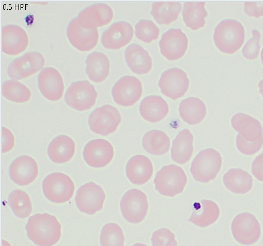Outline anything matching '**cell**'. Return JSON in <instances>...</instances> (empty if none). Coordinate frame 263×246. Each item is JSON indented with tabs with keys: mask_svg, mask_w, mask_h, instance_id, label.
Instances as JSON below:
<instances>
[{
	"mask_svg": "<svg viewBox=\"0 0 263 246\" xmlns=\"http://www.w3.org/2000/svg\"><path fill=\"white\" fill-rule=\"evenodd\" d=\"M25 229L28 237L38 246H52L61 236V225L55 216L38 213L30 216Z\"/></svg>",
	"mask_w": 263,
	"mask_h": 246,
	"instance_id": "obj_1",
	"label": "cell"
},
{
	"mask_svg": "<svg viewBox=\"0 0 263 246\" xmlns=\"http://www.w3.org/2000/svg\"><path fill=\"white\" fill-rule=\"evenodd\" d=\"M213 38L216 46L220 51L233 54L244 43L245 29L237 20L226 19L220 22L216 27Z\"/></svg>",
	"mask_w": 263,
	"mask_h": 246,
	"instance_id": "obj_2",
	"label": "cell"
},
{
	"mask_svg": "<svg viewBox=\"0 0 263 246\" xmlns=\"http://www.w3.org/2000/svg\"><path fill=\"white\" fill-rule=\"evenodd\" d=\"M222 165L220 153L213 148L200 151L193 160L191 172L194 178L206 183L215 179Z\"/></svg>",
	"mask_w": 263,
	"mask_h": 246,
	"instance_id": "obj_3",
	"label": "cell"
},
{
	"mask_svg": "<svg viewBox=\"0 0 263 246\" xmlns=\"http://www.w3.org/2000/svg\"><path fill=\"white\" fill-rule=\"evenodd\" d=\"M187 182L183 169L175 165L163 167L154 179L155 188L161 195L173 197L182 193Z\"/></svg>",
	"mask_w": 263,
	"mask_h": 246,
	"instance_id": "obj_4",
	"label": "cell"
},
{
	"mask_svg": "<svg viewBox=\"0 0 263 246\" xmlns=\"http://www.w3.org/2000/svg\"><path fill=\"white\" fill-rule=\"evenodd\" d=\"M42 189L45 197L50 201L64 203L72 197L74 184L67 175L54 172L48 175L42 182Z\"/></svg>",
	"mask_w": 263,
	"mask_h": 246,
	"instance_id": "obj_5",
	"label": "cell"
},
{
	"mask_svg": "<svg viewBox=\"0 0 263 246\" xmlns=\"http://www.w3.org/2000/svg\"><path fill=\"white\" fill-rule=\"evenodd\" d=\"M94 86L87 80L72 82L67 89L64 99L68 106L80 111L93 107L98 97Z\"/></svg>",
	"mask_w": 263,
	"mask_h": 246,
	"instance_id": "obj_6",
	"label": "cell"
},
{
	"mask_svg": "<svg viewBox=\"0 0 263 246\" xmlns=\"http://www.w3.org/2000/svg\"><path fill=\"white\" fill-rule=\"evenodd\" d=\"M121 121V116L118 109L109 105L97 108L88 117L90 130L104 136L114 132Z\"/></svg>",
	"mask_w": 263,
	"mask_h": 246,
	"instance_id": "obj_7",
	"label": "cell"
},
{
	"mask_svg": "<svg viewBox=\"0 0 263 246\" xmlns=\"http://www.w3.org/2000/svg\"><path fill=\"white\" fill-rule=\"evenodd\" d=\"M120 208L123 216L127 221L139 223L147 214L148 208L147 197L140 190L130 189L123 196Z\"/></svg>",
	"mask_w": 263,
	"mask_h": 246,
	"instance_id": "obj_8",
	"label": "cell"
},
{
	"mask_svg": "<svg viewBox=\"0 0 263 246\" xmlns=\"http://www.w3.org/2000/svg\"><path fill=\"white\" fill-rule=\"evenodd\" d=\"M45 64L43 55L36 51H30L15 58L8 65L7 74L14 80L27 78L40 71Z\"/></svg>",
	"mask_w": 263,
	"mask_h": 246,
	"instance_id": "obj_9",
	"label": "cell"
},
{
	"mask_svg": "<svg viewBox=\"0 0 263 246\" xmlns=\"http://www.w3.org/2000/svg\"><path fill=\"white\" fill-rule=\"evenodd\" d=\"M233 235L238 242L251 245L256 242L260 235V227L256 218L249 213L236 215L231 224Z\"/></svg>",
	"mask_w": 263,
	"mask_h": 246,
	"instance_id": "obj_10",
	"label": "cell"
},
{
	"mask_svg": "<svg viewBox=\"0 0 263 246\" xmlns=\"http://www.w3.org/2000/svg\"><path fill=\"white\" fill-rule=\"evenodd\" d=\"M106 197L101 186L93 182L81 186L75 197L76 205L82 212L92 215L103 208Z\"/></svg>",
	"mask_w": 263,
	"mask_h": 246,
	"instance_id": "obj_11",
	"label": "cell"
},
{
	"mask_svg": "<svg viewBox=\"0 0 263 246\" xmlns=\"http://www.w3.org/2000/svg\"><path fill=\"white\" fill-rule=\"evenodd\" d=\"M161 93L176 100L183 96L189 86V79L185 72L178 68L166 70L162 74L159 81Z\"/></svg>",
	"mask_w": 263,
	"mask_h": 246,
	"instance_id": "obj_12",
	"label": "cell"
},
{
	"mask_svg": "<svg viewBox=\"0 0 263 246\" xmlns=\"http://www.w3.org/2000/svg\"><path fill=\"white\" fill-rule=\"evenodd\" d=\"M111 94L117 104L125 107L132 106L142 95V84L134 76H124L114 85Z\"/></svg>",
	"mask_w": 263,
	"mask_h": 246,
	"instance_id": "obj_13",
	"label": "cell"
},
{
	"mask_svg": "<svg viewBox=\"0 0 263 246\" xmlns=\"http://www.w3.org/2000/svg\"><path fill=\"white\" fill-rule=\"evenodd\" d=\"M66 34L72 46L81 51L91 50L97 45L99 39L97 28L84 27L76 17L68 23Z\"/></svg>",
	"mask_w": 263,
	"mask_h": 246,
	"instance_id": "obj_14",
	"label": "cell"
},
{
	"mask_svg": "<svg viewBox=\"0 0 263 246\" xmlns=\"http://www.w3.org/2000/svg\"><path fill=\"white\" fill-rule=\"evenodd\" d=\"M114 148L107 140L99 138L90 140L85 146L83 156L85 162L90 167L102 168L112 160Z\"/></svg>",
	"mask_w": 263,
	"mask_h": 246,
	"instance_id": "obj_15",
	"label": "cell"
},
{
	"mask_svg": "<svg viewBox=\"0 0 263 246\" xmlns=\"http://www.w3.org/2000/svg\"><path fill=\"white\" fill-rule=\"evenodd\" d=\"M38 88L47 99L57 101L61 98L64 85L60 72L52 67L43 68L37 76Z\"/></svg>",
	"mask_w": 263,
	"mask_h": 246,
	"instance_id": "obj_16",
	"label": "cell"
},
{
	"mask_svg": "<svg viewBox=\"0 0 263 246\" xmlns=\"http://www.w3.org/2000/svg\"><path fill=\"white\" fill-rule=\"evenodd\" d=\"M188 45L186 35L180 29H171L160 40L161 54L170 60L178 59L184 55Z\"/></svg>",
	"mask_w": 263,
	"mask_h": 246,
	"instance_id": "obj_17",
	"label": "cell"
},
{
	"mask_svg": "<svg viewBox=\"0 0 263 246\" xmlns=\"http://www.w3.org/2000/svg\"><path fill=\"white\" fill-rule=\"evenodd\" d=\"M39 169L36 162L31 157L22 155L15 158L9 167V175L15 183L26 186L36 178Z\"/></svg>",
	"mask_w": 263,
	"mask_h": 246,
	"instance_id": "obj_18",
	"label": "cell"
},
{
	"mask_svg": "<svg viewBox=\"0 0 263 246\" xmlns=\"http://www.w3.org/2000/svg\"><path fill=\"white\" fill-rule=\"evenodd\" d=\"M28 45V37L25 30L16 25H6L2 28V50L4 53L15 55L24 52Z\"/></svg>",
	"mask_w": 263,
	"mask_h": 246,
	"instance_id": "obj_19",
	"label": "cell"
},
{
	"mask_svg": "<svg viewBox=\"0 0 263 246\" xmlns=\"http://www.w3.org/2000/svg\"><path fill=\"white\" fill-rule=\"evenodd\" d=\"M133 34L134 29L129 23L119 21L111 25L103 32L101 41L105 48L118 50L129 44Z\"/></svg>",
	"mask_w": 263,
	"mask_h": 246,
	"instance_id": "obj_20",
	"label": "cell"
},
{
	"mask_svg": "<svg viewBox=\"0 0 263 246\" xmlns=\"http://www.w3.org/2000/svg\"><path fill=\"white\" fill-rule=\"evenodd\" d=\"M113 16L110 6L104 3H96L82 9L76 17L84 27L93 29L107 25Z\"/></svg>",
	"mask_w": 263,
	"mask_h": 246,
	"instance_id": "obj_21",
	"label": "cell"
},
{
	"mask_svg": "<svg viewBox=\"0 0 263 246\" xmlns=\"http://www.w3.org/2000/svg\"><path fill=\"white\" fill-rule=\"evenodd\" d=\"M153 167L151 160L144 155L132 157L126 167V173L133 183L141 185L147 182L153 174Z\"/></svg>",
	"mask_w": 263,
	"mask_h": 246,
	"instance_id": "obj_22",
	"label": "cell"
},
{
	"mask_svg": "<svg viewBox=\"0 0 263 246\" xmlns=\"http://www.w3.org/2000/svg\"><path fill=\"white\" fill-rule=\"evenodd\" d=\"M235 131L249 141L253 142L263 138L262 127L259 121L249 115L239 113L231 119Z\"/></svg>",
	"mask_w": 263,
	"mask_h": 246,
	"instance_id": "obj_23",
	"label": "cell"
},
{
	"mask_svg": "<svg viewBox=\"0 0 263 246\" xmlns=\"http://www.w3.org/2000/svg\"><path fill=\"white\" fill-rule=\"evenodd\" d=\"M126 63L134 73L145 74L148 73L152 67V60L148 52L142 46L132 44L125 51Z\"/></svg>",
	"mask_w": 263,
	"mask_h": 246,
	"instance_id": "obj_24",
	"label": "cell"
},
{
	"mask_svg": "<svg viewBox=\"0 0 263 246\" xmlns=\"http://www.w3.org/2000/svg\"><path fill=\"white\" fill-rule=\"evenodd\" d=\"M75 152V143L73 139L65 135H60L50 142L47 153L50 160L57 163L69 161Z\"/></svg>",
	"mask_w": 263,
	"mask_h": 246,
	"instance_id": "obj_25",
	"label": "cell"
},
{
	"mask_svg": "<svg viewBox=\"0 0 263 246\" xmlns=\"http://www.w3.org/2000/svg\"><path fill=\"white\" fill-rule=\"evenodd\" d=\"M85 64V72L92 81L102 82L109 74V60L102 52L94 51L89 54L87 56Z\"/></svg>",
	"mask_w": 263,
	"mask_h": 246,
	"instance_id": "obj_26",
	"label": "cell"
},
{
	"mask_svg": "<svg viewBox=\"0 0 263 246\" xmlns=\"http://www.w3.org/2000/svg\"><path fill=\"white\" fill-rule=\"evenodd\" d=\"M139 111L142 117L146 120L157 122L166 116L168 112V106L161 96L151 95L142 100Z\"/></svg>",
	"mask_w": 263,
	"mask_h": 246,
	"instance_id": "obj_27",
	"label": "cell"
},
{
	"mask_svg": "<svg viewBox=\"0 0 263 246\" xmlns=\"http://www.w3.org/2000/svg\"><path fill=\"white\" fill-rule=\"evenodd\" d=\"M220 210L217 204L210 200L196 202L189 221L200 227H206L218 219Z\"/></svg>",
	"mask_w": 263,
	"mask_h": 246,
	"instance_id": "obj_28",
	"label": "cell"
},
{
	"mask_svg": "<svg viewBox=\"0 0 263 246\" xmlns=\"http://www.w3.org/2000/svg\"><path fill=\"white\" fill-rule=\"evenodd\" d=\"M193 136L188 129L179 132L173 142L171 157L176 162L183 164L191 157L193 151Z\"/></svg>",
	"mask_w": 263,
	"mask_h": 246,
	"instance_id": "obj_29",
	"label": "cell"
},
{
	"mask_svg": "<svg viewBox=\"0 0 263 246\" xmlns=\"http://www.w3.org/2000/svg\"><path fill=\"white\" fill-rule=\"evenodd\" d=\"M179 111L181 118L191 125L200 122L206 114V107L203 102L195 97L183 100L180 104Z\"/></svg>",
	"mask_w": 263,
	"mask_h": 246,
	"instance_id": "obj_30",
	"label": "cell"
},
{
	"mask_svg": "<svg viewBox=\"0 0 263 246\" xmlns=\"http://www.w3.org/2000/svg\"><path fill=\"white\" fill-rule=\"evenodd\" d=\"M223 181L230 191L236 194H245L252 187L253 179L246 171L241 169H231L223 176Z\"/></svg>",
	"mask_w": 263,
	"mask_h": 246,
	"instance_id": "obj_31",
	"label": "cell"
},
{
	"mask_svg": "<svg viewBox=\"0 0 263 246\" xmlns=\"http://www.w3.org/2000/svg\"><path fill=\"white\" fill-rule=\"evenodd\" d=\"M181 8L179 2H154L151 14L158 24L168 25L177 19Z\"/></svg>",
	"mask_w": 263,
	"mask_h": 246,
	"instance_id": "obj_32",
	"label": "cell"
},
{
	"mask_svg": "<svg viewBox=\"0 0 263 246\" xmlns=\"http://www.w3.org/2000/svg\"><path fill=\"white\" fill-rule=\"evenodd\" d=\"M204 2H185L183 6L182 15L186 26L193 30L203 27L208 12Z\"/></svg>",
	"mask_w": 263,
	"mask_h": 246,
	"instance_id": "obj_33",
	"label": "cell"
},
{
	"mask_svg": "<svg viewBox=\"0 0 263 246\" xmlns=\"http://www.w3.org/2000/svg\"><path fill=\"white\" fill-rule=\"evenodd\" d=\"M142 146L149 153L155 155L166 153L170 147V139L165 133L161 130L148 131L142 139Z\"/></svg>",
	"mask_w": 263,
	"mask_h": 246,
	"instance_id": "obj_34",
	"label": "cell"
},
{
	"mask_svg": "<svg viewBox=\"0 0 263 246\" xmlns=\"http://www.w3.org/2000/svg\"><path fill=\"white\" fill-rule=\"evenodd\" d=\"M8 203L13 213L20 218L28 217L32 210L29 195L24 191L15 189L8 196Z\"/></svg>",
	"mask_w": 263,
	"mask_h": 246,
	"instance_id": "obj_35",
	"label": "cell"
},
{
	"mask_svg": "<svg viewBox=\"0 0 263 246\" xmlns=\"http://www.w3.org/2000/svg\"><path fill=\"white\" fill-rule=\"evenodd\" d=\"M2 92L3 96L7 99L16 103L28 101L31 95L28 87L14 80L4 81L2 86Z\"/></svg>",
	"mask_w": 263,
	"mask_h": 246,
	"instance_id": "obj_36",
	"label": "cell"
},
{
	"mask_svg": "<svg viewBox=\"0 0 263 246\" xmlns=\"http://www.w3.org/2000/svg\"><path fill=\"white\" fill-rule=\"evenodd\" d=\"M125 237L121 227L115 223H108L102 229L101 246H124Z\"/></svg>",
	"mask_w": 263,
	"mask_h": 246,
	"instance_id": "obj_37",
	"label": "cell"
},
{
	"mask_svg": "<svg viewBox=\"0 0 263 246\" xmlns=\"http://www.w3.org/2000/svg\"><path fill=\"white\" fill-rule=\"evenodd\" d=\"M159 29L152 21L141 19L135 26V34L143 42L150 43L157 39Z\"/></svg>",
	"mask_w": 263,
	"mask_h": 246,
	"instance_id": "obj_38",
	"label": "cell"
},
{
	"mask_svg": "<svg viewBox=\"0 0 263 246\" xmlns=\"http://www.w3.org/2000/svg\"><path fill=\"white\" fill-rule=\"evenodd\" d=\"M153 246H177L175 235L168 229L163 228L155 231L151 238Z\"/></svg>",
	"mask_w": 263,
	"mask_h": 246,
	"instance_id": "obj_39",
	"label": "cell"
},
{
	"mask_svg": "<svg viewBox=\"0 0 263 246\" xmlns=\"http://www.w3.org/2000/svg\"><path fill=\"white\" fill-rule=\"evenodd\" d=\"M252 33V37L247 42L242 50L243 56L248 59H254L257 58L260 48V32L256 29H253Z\"/></svg>",
	"mask_w": 263,
	"mask_h": 246,
	"instance_id": "obj_40",
	"label": "cell"
},
{
	"mask_svg": "<svg viewBox=\"0 0 263 246\" xmlns=\"http://www.w3.org/2000/svg\"><path fill=\"white\" fill-rule=\"evenodd\" d=\"M263 144V138L253 142L249 141L238 134L236 137V145L238 150L245 155H253L257 152Z\"/></svg>",
	"mask_w": 263,
	"mask_h": 246,
	"instance_id": "obj_41",
	"label": "cell"
},
{
	"mask_svg": "<svg viewBox=\"0 0 263 246\" xmlns=\"http://www.w3.org/2000/svg\"><path fill=\"white\" fill-rule=\"evenodd\" d=\"M245 13L250 16L259 17L263 16V2H247L245 3Z\"/></svg>",
	"mask_w": 263,
	"mask_h": 246,
	"instance_id": "obj_42",
	"label": "cell"
},
{
	"mask_svg": "<svg viewBox=\"0 0 263 246\" xmlns=\"http://www.w3.org/2000/svg\"><path fill=\"white\" fill-rule=\"evenodd\" d=\"M2 153L10 151L14 145V137L11 131L6 127H2Z\"/></svg>",
	"mask_w": 263,
	"mask_h": 246,
	"instance_id": "obj_43",
	"label": "cell"
},
{
	"mask_svg": "<svg viewBox=\"0 0 263 246\" xmlns=\"http://www.w3.org/2000/svg\"><path fill=\"white\" fill-rule=\"evenodd\" d=\"M253 175L260 181H263V153L258 155L252 165Z\"/></svg>",
	"mask_w": 263,
	"mask_h": 246,
	"instance_id": "obj_44",
	"label": "cell"
},
{
	"mask_svg": "<svg viewBox=\"0 0 263 246\" xmlns=\"http://www.w3.org/2000/svg\"><path fill=\"white\" fill-rule=\"evenodd\" d=\"M258 87L259 88V92L261 93L263 97V79H262L258 84Z\"/></svg>",
	"mask_w": 263,
	"mask_h": 246,
	"instance_id": "obj_45",
	"label": "cell"
},
{
	"mask_svg": "<svg viewBox=\"0 0 263 246\" xmlns=\"http://www.w3.org/2000/svg\"><path fill=\"white\" fill-rule=\"evenodd\" d=\"M2 246H11V245L6 240H2Z\"/></svg>",
	"mask_w": 263,
	"mask_h": 246,
	"instance_id": "obj_46",
	"label": "cell"
},
{
	"mask_svg": "<svg viewBox=\"0 0 263 246\" xmlns=\"http://www.w3.org/2000/svg\"><path fill=\"white\" fill-rule=\"evenodd\" d=\"M132 246H147V245L145 244H143V243H137L134 244Z\"/></svg>",
	"mask_w": 263,
	"mask_h": 246,
	"instance_id": "obj_47",
	"label": "cell"
},
{
	"mask_svg": "<svg viewBox=\"0 0 263 246\" xmlns=\"http://www.w3.org/2000/svg\"><path fill=\"white\" fill-rule=\"evenodd\" d=\"M261 59L262 64L263 65V48L261 51Z\"/></svg>",
	"mask_w": 263,
	"mask_h": 246,
	"instance_id": "obj_48",
	"label": "cell"
}]
</instances>
